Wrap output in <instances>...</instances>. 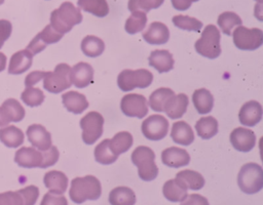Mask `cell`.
<instances>
[{
  "instance_id": "39",
  "label": "cell",
  "mask_w": 263,
  "mask_h": 205,
  "mask_svg": "<svg viewBox=\"0 0 263 205\" xmlns=\"http://www.w3.org/2000/svg\"><path fill=\"white\" fill-rule=\"evenodd\" d=\"M172 20H173V24L181 30L199 32L202 28V23L200 20H198L195 17L188 16V15L178 14V15L173 16Z\"/></svg>"
},
{
  "instance_id": "50",
  "label": "cell",
  "mask_w": 263,
  "mask_h": 205,
  "mask_svg": "<svg viewBox=\"0 0 263 205\" xmlns=\"http://www.w3.org/2000/svg\"><path fill=\"white\" fill-rule=\"evenodd\" d=\"M198 0H171L172 5L177 10H187L193 2H196Z\"/></svg>"
},
{
  "instance_id": "20",
  "label": "cell",
  "mask_w": 263,
  "mask_h": 205,
  "mask_svg": "<svg viewBox=\"0 0 263 205\" xmlns=\"http://www.w3.org/2000/svg\"><path fill=\"white\" fill-rule=\"evenodd\" d=\"M33 61V54L28 49H23L14 52L9 61L8 73L12 75H20L28 71Z\"/></svg>"
},
{
  "instance_id": "17",
  "label": "cell",
  "mask_w": 263,
  "mask_h": 205,
  "mask_svg": "<svg viewBox=\"0 0 263 205\" xmlns=\"http://www.w3.org/2000/svg\"><path fill=\"white\" fill-rule=\"evenodd\" d=\"M161 161L168 167L179 168L190 162V155L184 149L171 147L161 152Z\"/></svg>"
},
{
  "instance_id": "7",
  "label": "cell",
  "mask_w": 263,
  "mask_h": 205,
  "mask_svg": "<svg viewBox=\"0 0 263 205\" xmlns=\"http://www.w3.org/2000/svg\"><path fill=\"white\" fill-rule=\"evenodd\" d=\"M71 67L68 64H59L53 72H45L43 77V87L51 93H59L71 86Z\"/></svg>"
},
{
  "instance_id": "25",
  "label": "cell",
  "mask_w": 263,
  "mask_h": 205,
  "mask_svg": "<svg viewBox=\"0 0 263 205\" xmlns=\"http://www.w3.org/2000/svg\"><path fill=\"white\" fill-rule=\"evenodd\" d=\"M187 188L178 179H168L162 187V194L165 199L172 202H182L188 195Z\"/></svg>"
},
{
  "instance_id": "32",
  "label": "cell",
  "mask_w": 263,
  "mask_h": 205,
  "mask_svg": "<svg viewBox=\"0 0 263 205\" xmlns=\"http://www.w3.org/2000/svg\"><path fill=\"white\" fill-rule=\"evenodd\" d=\"M195 130L199 137L209 139L218 132V121L212 116L202 117L195 123Z\"/></svg>"
},
{
  "instance_id": "42",
  "label": "cell",
  "mask_w": 263,
  "mask_h": 205,
  "mask_svg": "<svg viewBox=\"0 0 263 205\" xmlns=\"http://www.w3.org/2000/svg\"><path fill=\"white\" fill-rule=\"evenodd\" d=\"M37 36L43 44L48 45V44H53V43L59 42L63 38L64 35L54 31L50 25H47L41 32H39L37 34Z\"/></svg>"
},
{
  "instance_id": "16",
  "label": "cell",
  "mask_w": 263,
  "mask_h": 205,
  "mask_svg": "<svg viewBox=\"0 0 263 205\" xmlns=\"http://www.w3.org/2000/svg\"><path fill=\"white\" fill-rule=\"evenodd\" d=\"M93 79V69L87 64L80 61L71 68L70 80L77 88H84L88 86Z\"/></svg>"
},
{
  "instance_id": "45",
  "label": "cell",
  "mask_w": 263,
  "mask_h": 205,
  "mask_svg": "<svg viewBox=\"0 0 263 205\" xmlns=\"http://www.w3.org/2000/svg\"><path fill=\"white\" fill-rule=\"evenodd\" d=\"M0 205H24V200L17 191H8L0 193Z\"/></svg>"
},
{
  "instance_id": "28",
  "label": "cell",
  "mask_w": 263,
  "mask_h": 205,
  "mask_svg": "<svg viewBox=\"0 0 263 205\" xmlns=\"http://www.w3.org/2000/svg\"><path fill=\"white\" fill-rule=\"evenodd\" d=\"M109 202L111 205H135L136 195L127 187H116L109 194Z\"/></svg>"
},
{
  "instance_id": "22",
  "label": "cell",
  "mask_w": 263,
  "mask_h": 205,
  "mask_svg": "<svg viewBox=\"0 0 263 205\" xmlns=\"http://www.w3.org/2000/svg\"><path fill=\"white\" fill-rule=\"evenodd\" d=\"M43 182L50 193L63 195L68 187V177L59 170H50L44 174Z\"/></svg>"
},
{
  "instance_id": "5",
  "label": "cell",
  "mask_w": 263,
  "mask_h": 205,
  "mask_svg": "<svg viewBox=\"0 0 263 205\" xmlns=\"http://www.w3.org/2000/svg\"><path fill=\"white\" fill-rule=\"evenodd\" d=\"M220 31L214 25L205 26L194 47L197 53L208 58H216L221 53Z\"/></svg>"
},
{
  "instance_id": "23",
  "label": "cell",
  "mask_w": 263,
  "mask_h": 205,
  "mask_svg": "<svg viewBox=\"0 0 263 205\" xmlns=\"http://www.w3.org/2000/svg\"><path fill=\"white\" fill-rule=\"evenodd\" d=\"M171 137L174 142L181 146H189L194 140V133L188 123L185 121H177L173 124Z\"/></svg>"
},
{
  "instance_id": "3",
  "label": "cell",
  "mask_w": 263,
  "mask_h": 205,
  "mask_svg": "<svg viewBox=\"0 0 263 205\" xmlns=\"http://www.w3.org/2000/svg\"><path fill=\"white\" fill-rule=\"evenodd\" d=\"M130 159L138 167V174L141 179L150 181L156 178L158 174V167L155 163V154L149 147H137L133 151Z\"/></svg>"
},
{
  "instance_id": "29",
  "label": "cell",
  "mask_w": 263,
  "mask_h": 205,
  "mask_svg": "<svg viewBox=\"0 0 263 205\" xmlns=\"http://www.w3.org/2000/svg\"><path fill=\"white\" fill-rule=\"evenodd\" d=\"M133 135L127 131H120L116 133L111 139H109V147L112 153L119 156L125 153L133 146Z\"/></svg>"
},
{
  "instance_id": "54",
  "label": "cell",
  "mask_w": 263,
  "mask_h": 205,
  "mask_svg": "<svg viewBox=\"0 0 263 205\" xmlns=\"http://www.w3.org/2000/svg\"><path fill=\"white\" fill-rule=\"evenodd\" d=\"M2 3H4V0H0V5H1Z\"/></svg>"
},
{
  "instance_id": "38",
  "label": "cell",
  "mask_w": 263,
  "mask_h": 205,
  "mask_svg": "<svg viewBox=\"0 0 263 205\" xmlns=\"http://www.w3.org/2000/svg\"><path fill=\"white\" fill-rule=\"evenodd\" d=\"M7 113L10 122H20L25 117V109L15 98H7L1 105Z\"/></svg>"
},
{
  "instance_id": "21",
  "label": "cell",
  "mask_w": 263,
  "mask_h": 205,
  "mask_svg": "<svg viewBox=\"0 0 263 205\" xmlns=\"http://www.w3.org/2000/svg\"><path fill=\"white\" fill-rule=\"evenodd\" d=\"M173 54L165 49L153 50L149 55V65L153 67L158 73L170 72L174 68Z\"/></svg>"
},
{
  "instance_id": "18",
  "label": "cell",
  "mask_w": 263,
  "mask_h": 205,
  "mask_svg": "<svg viewBox=\"0 0 263 205\" xmlns=\"http://www.w3.org/2000/svg\"><path fill=\"white\" fill-rule=\"evenodd\" d=\"M144 40L149 44L160 45L167 42L170 38L168 28L160 22H153L142 34Z\"/></svg>"
},
{
  "instance_id": "33",
  "label": "cell",
  "mask_w": 263,
  "mask_h": 205,
  "mask_svg": "<svg viewBox=\"0 0 263 205\" xmlns=\"http://www.w3.org/2000/svg\"><path fill=\"white\" fill-rule=\"evenodd\" d=\"M77 5L83 11L99 17H104L109 13V5L106 0H78Z\"/></svg>"
},
{
  "instance_id": "35",
  "label": "cell",
  "mask_w": 263,
  "mask_h": 205,
  "mask_svg": "<svg viewBox=\"0 0 263 205\" xmlns=\"http://www.w3.org/2000/svg\"><path fill=\"white\" fill-rule=\"evenodd\" d=\"M175 92L171 88L160 87L154 90L149 96V106L155 112H163V107L168 97L174 95Z\"/></svg>"
},
{
  "instance_id": "34",
  "label": "cell",
  "mask_w": 263,
  "mask_h": 205,
  "mask_svg": "<svg viewBox=\"0 0 263 205\" xmlns=\"http://www.w3.org/2000/svg\"><path fill=\"white\" fill-rule=\"evenodd\" d=\"M241 24V18L238 16V14L232 11L222 12L218 17V26L220 27L221 31L228 36L232 34V31L235 27L240 26Z\"/></svg>"
},
{
  "instance_id": "46",
  "label": "cell",
  "mask_w": 263,
  "mask_h": 205,
  "mask_svg": "<svg viewBox=\"0 0 263 205\" xmlns=\"http://www.w3.org/2000/svg\"><path fill=\"white\" fill-rule=\"evenodd\" d=\"M40 205H68V202L66 197L63 195H57L48 192L43 196Z\"/></svg>"
},
{
  "instance_id": "41",
  "label": "cell",
  "mask_w": 263,
  "mask_h": 205,
  "mask_svg": "<svg viewBox=\"0 0 263 205\" xmlns=\"http://www.w3.org/2000/svg\"><path fill=\"white\" fill-rule=\"evenodd\" d=\"M164 0H128L127 7L129 11H144L148 12L151 9L158 8L162 5Z\"/></svg>"
},
{
  "instance_id": "40",
  "label": "cell",
  "mask_w": 263,
  "mask_h": 205,
  "mask_svg": "<svg viewBox=\"0 0 263 205\" xmlns=\"http://www.w3.org/2000/svg\"><path fill=\"white\" fill-rule=\"evenodd\" d=\"M21 99L29 107H38L44 100V93L39 88H35L33 86L26 87L21 94Z\"/></svg>"
},
{
  "instance_id": "14",
  "label": "cell",
  "mask_w": 263,
  "mask_h": 205,
  "mask_svg": "<svg viewBox=\"0 0 263 205\" xmlns=\"http://www.w3.org/2000/svg\"><path fill=\"white\" fill-rule=\"evenodd\" d=\"M42 160L41 151H38L34 147H22L14 155V162L24 168L40 167Z\"/></svg>"
},
{
  "instance_id": "51",
  "label": "cell",
  "mask_w": 263,
  "mask_h": 205,
  "mask_svg": "<svg viewBox=\"0 0 263 205\" xmlns=\"http://www.w3.org/2000/svg\"><path fill=\"white\" fill-rule=\"evenodd\" d=\"M10 123V119L5 110L0 106V127L6 126Z\"/></svg>"
},
{
  "instance_id": "15",
  "label": "cell",
  "mask_w": 263,
  "mask_h": 205,
  "mask_svg": "<svg viewBox=\"0 0 263 205\" xmlns=\"http://www.w3.org/2000/svg\"><path fill=\"white\" fill-rule=\"evenodd\" d=\"M262 106L257 100H249L245 102L238 113L239 122L245 126H255L262 119Z\"/></svg>"
},
{
  "instance_id": "2",
  "label": "cell",
  "mask_w": 263,
  "mask_h": 205,
  "mask_svg": "<svg viewBox=\"0 0 263 205\" xmlns=\"http://www.w3.org/2000/svg\"><path fill=\"white\" fill-rule=\"evenodd\" d=\"M101 182L93 175L75 177L71 181L69 195L74 203L81 204L86 200H97L101 197Z\"/></svg>"
},
{
  "instance_id": "53",
  "label": "cell",
  "mask_w": 263,
  "mask_h": 205,
  "mask_svg": "<svg viewBox=\"0 0 263 205\" xmlns=\"http://www.w3.org/2000/svg\"><path fill=\"white\" fill-rule=\"evenodd\" d=\"M258 3H262V0H256Z\"/></svg>"
},
{
  "instance_id": "37",
  "label": "cell",
  "mask_w": 263,
  "mask_h": 205,
  "mask_svg": "<svg viewBox=\"0 0 263 205\" xmlns=\"http://www.w3.org/2000/svg\"><path fill=\"white\" fill-rule=\"evenodd\" d=\"M118 156L112 153L109 147V139L106 138L102 140L95 149V159L101 164H112L117 160Z\"/></svg>"
},
{
  "instance_id": "27",
  "label": "cell",
  "mask_w": 263,
  "mask_h": 205,
  "mask_svg": "<svg viewBox=\"0 0 263 205\" xmlns=\"http://www.w3.org/2000/svg\"><path fill=\"white\" fill-rule=\"evenodd\" d=\"M192 102L198 114H206L214 107V96L208 89L199 88L193 92Z\"/></svg>"
},
{
  "instance_id": "6",
  "label": "cell",
  "mask_w": 263,
  "mask_h": 205,
  "mask_svg": "<svg viewBox=\"0 0 263 205\" xmlns=\"http://www.w3.org/2000/svg\"><path fill=\"white\" fill-rule=\"evenodd\" d=\"M153 80V75L146 69L123 70L117 77V85L122 91H129L135 88H146Z\"/></svg>"
},
{
  "instance_id": "26",
  "label": "cell",
  "mask_w": 263,
  "mask_h": 205,
  "mask_svg": "<svg viewBox=\"0 0 263 205\" xmlns=\"http://www.w3.org/2000/svg\"><path fill=\"white\" fill-rule=\"evenodd\" d=\"M24 132L16 126H3L0 129V140L7 148H17L24 142Z\"/></svg>"
},
{
  "instance_id": "19",
  "label": "cell",
  "mask_w": 263,
  "mask_h": 205,
  "mask_svg": "<svg viewBox=\"0 0 263 205\" xmlns=\"http://www.w3.org/2000/svg\"><path fill=\"white\" fill-rule=\"evenodd\" d=\"M188 104L189 99L185 93L174 94L165 101L163 112H165L171 119H179L186 113Z\"/></svg>"
},
{
  "instance_id": "13",
  "label": "cell",
  "mask_w": 263,
  "mask_h": 205,
  "mask_svg": "<svg viewBox=\"0 0 263 205\" xmlns=\"http://www.w3.org/2000/svg\"><path fill=\"white\" fill-rule=\"evenodd\" d=\"M230 142L238 152H250L256 145V135L251 129L237 127L230 133Z\"/></svg>"
},
{
  "instance_id": "9",
  "label": "cell",
  "mask_w": 263,
  "mask_h": 205,
  "mask_svg": "<svg viewBox=\"0 0 263 205\" xmlns=\"http://www.w3.org/2000/svg\"><path fill=\"white\" fill-rule=\"evenodd\" d=\"M104 118L98 112H89L80 119L82 140L86 145L95 144L103 134Z\"/></svg>"
},
{
  "instance_id": "49",
  "label": "cell",
  "mask_w": 263,
  "mask_h": 205,
  "mask_svg": "<svg viewBox=\"0 0 263 205\" xmlns=\"http://www.w3.org/2000/svg\"><path fill=\"white\" fill-rule=\"evenodd\" d=\"M45 75V72L43 71H33L30 74H28L25 78V85L26 87H31L38 83L40 80L43 79Z\"/></svg>"
},
{
  "instance_id": "31",
  "label": "cell",
  "mask_w": 263,
  "mask_h": 205,
  "mask_svg": "<svg viewBox=\"0 0 263 205\" xmlns=\"http://www.w3.org/2000/svg\"><path fill=\"white\" fill-rule=\"evenodd\" d=\"M105 49L104 41L93 35L85 36L81 41V50L84 55L89 57H96L103 53Z\"/></svg>"
},
{
  "instance_id": "4",
  "label": "cell",
  "mask_w": 263,
  "mask_h": 205,
  "mask_svg": "<svg viewBox=\"0 0 263 205\" xmlns=\"http://www.w3.org/2000/svg\"><path fill=\"white\" fill-rule=\"evenodd\" d=\"M237 184L239 189L249 195L258 193L263 188V169L254 162L241 166L237 174Z\"/></svg>"
},
{
  "instance_id": "36",
  "label": "cell",
  "mask_w": 263,
  "mask_h": 205,
  "mask_svg": "<svg viewBox=\"0 0 263 205\" xmlns=\"http://www.w3.org/2000/svg\"><path fill=\"white\" fill-rule=\"evenodd\" d=\"M147 24V15L146 12L136 10L132 11L130 16L126 19L124 29L128 34H136L144 30Z\"/></svg>"
},
{
  "instance_id": "30",
  "label": "cell",
  "mask_w": 263,
  "mask_h": 205,
  "mask_svg": "<svg viewBox=\"0 0 263 205\" xmlns=\"http://www.w3.org/2000/svg\"><path fill=\"white\" fill-rule=\"evenodd\" d=\"M176 178H178L189 190H200L204 186L203 176L194 170H182L176 174Z\"/></svg>"
},
{
  "instance_id": "52",
  "label": "cell",
  "mask_w": 263,
  "mask_h": 205,
  "mask_svg": "<svg viewBox=\"0 0 263 205\" xmlns=\"http://www.w3.org/2000/svg\"><path fill=\"white\" fill-rule=\"evenodd\" d=\"M6 60H7L6 55L4 53L0 52V72L4 71V69L6 67Z\"/></svg>"
},
{
  "instance_id": "44",
  "label": "cell",
  "mask_w": 263,
  "mask_h": 205,
  "mask_svg": "<svg viewBox=\"0 0 263 205\" xmlns=\"http://www.w3.org/2000/svg\"><path fill=\"white\" fill-rule=\"evenodd\" d=\"M41 153H42L43 160H42V163L40 165V168H47L49 166L54 165L58 162L59 157H60L59 150L54 146H51L46 151H41Z\"/></svg>"
},
{
  "instance_id": "47",
  "label": "cell",
  "mask_w": 263,
  "mask_h": 205,
  "mask_svg": "<svg viewBox=\"0 0 263 205\" xmlns=\"http://www.w3.org/2000/svg\"><path fill=\"white\" fill-rule=\"evenodd\" d=\"M12 32V25L7 19H0V48H2L5 41L10 37Z\"/></svg>"
},
{
  "instance_id": "48",
  "label": "cell",
  "mask_w": 263,
  "mask_h": 205,
  "mask_svg": "<svg viewBox=\"0 0 263 205\" xmlns=\"http://www.w3.org/2000/svg\"><path fill=\"white\" fill-rule=\"evenodd\" d=\"M181 205H209V201L201 195L191 194L181 202Z\"/></svg>"
},
{
  "instance_id": "10",
  "label": "cell",
  "mask_w": 263,
  "mask_h": 205,
  "mask_svg": "<svg viewBox=\"0 0 263 205\" xmlns=\"http://www.w3.org/2000/svg\"><path fill=\"white\" fill-rule=\"evenodd\" d=\"M141 129L146 138L150 140H160L167 134L168 121L161 115H151L143 121Z\"/></svg>"
},
{
  "instance_id": "11",
  "label": "cell",
  "mask_w": 263,
  "mask_h": 205,
  "mask_svg": "<svg viewBox=\"0 0 263 205\" xmlns=\"http://www.w3.org/2000/svg\"><path fill=\"white\" fill-rule=\"evenodd\" d=\"M120 109L125 116L144 118L148 114V101L142 94H126L121 98Z\"/></svg>"
},
{
  "instance_id": "8",
  "label": "cell",
  "mask_w": 263,
  "mask_h": 205,
  "mask_svg": "<svg viewBox=\"0 0 263 205\" xmlns=\"http://www.w3.org/2000/svg\"><path fill=\"white\" fill-rule=\"evenodd\" d=\"M232 37L234 45L241 50H255L263 44V32L259 28L237 26L232 31Z\"/></svg>"
},
{
  "instance_id": "43",
  "label": "cell",
  "mask_w": 263,
  "mask_h": 205,
  "mask_svg": "<svg viewBox=\"0 0 263 205\" xmlns=\"http://www.w3.org/2000/svg\"><path fill=\"white\" fill-rule=\"evenodd\" d=\"M24 200V205H34L39 197V189L36 186H28L17 191Z\"/></svg>"
},
{
  "instance_id": "24",
  "label": "cell",
  "mask_w": 263,
  "mask_h": 205,
  "mask_svg": "<svg viewBox=\"0 0 263 205\" xmlns=\"http://www.w3.org/2000/svg\"><path fill=\"white\" fill-rule=\"evenodd\" d=\"M64 107L71 113L81 114L88 107V101L82 93L77 91H68L62 95Z\"/></svg>"
},
{
  "instance_id": "1",
  "label": "cell",
  "mask_w": 263,
  "mask_h": 205,
  "mask_svg": "<svg viewBox=\"0 0 263 205\" xmlns=\"http://www.w3.org/2000/svg\"><path fill=\"white\" fill-rule=\"evenodd\" d=\"M82 22V14L80 9L75 7L73 3L63 2L59 8L50 13V26L58 33L64 35L72 30L75 25Z\"/></svg>"
},
{
  "instance_id": "12",
  "label": "cell",
  "mask_w": 263,
  "mask_h": 205,
  "mask_svg": "<svg viewBox=\"0 0 263 205\" xmlns=\"http://www.w3.org/2000/svg\"><path fill=\"white\" fill-rule=\"evenodd\" d=\"M26 134L30 144L39 151H46L52 146L51 134L40 124L30 125L27 128Z\"/></svg>"
}]
</instances>
